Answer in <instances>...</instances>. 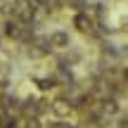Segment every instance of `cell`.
<instances>
[{
    "label": "cell",
    "mask_w": 128,
    "mask_h": 128,
    "mask_svg": "<svg viewBox=\"0 0 128 128\" xmlns=\"http://www.w3.org/2000/svg\"><path fill=\"white\" fill-rule=\"evenodd\" d=\"M97 107H100V112H102V116H104V119H109V116H116V114H119V102H116L114 95L102 97V100L97 102Z\"/></svg>",
    "instance_id": "obj_4"
},
{
    "label": "cell",
    "mask_w": 128,
    "mask_h": 128,
    "mask_svg": "<svg viewBox=\"0 0 128 128\" xmlns=\"http://www.w3.org/2000/svg\"><path fill=\"white\" fill-rule=\"evenodd\" d=\"M36 86H38V90H52V88H57V81H55V76H40V78H36Z\"/></svg>",
    "instance_id": "obj_7"
},
{
    "label": "cell",
    "mask_w": 128,
    "mask_h": 128,
    "mask_svg": "<svg viewBox=\"0 0 128 128\" xmlns=\"http://www.w3.org/2000/svg\"><path fill=\"white\" fill-rule=\"evenodd\" d=\"M64 5H66V7H71L74 12H86L88 10V0H64Z\"/></svg>",
    "instance_id": "obj_9"
},
{
    "label": "cell",
    "mask_w": 128,
    "mask_h": 128,
    "mask_svg": "<svg viewBox=\"0 0 128 128\" xmlns=\"http://www.w3.org/2000/svg\"><path fill=\"white\" fill-rule=\"evenodd\" d=\"M74 109H76V107H74L66 97H57V100L50 102V112H52V116H57V119H69V114H71Z\"/></svg>",
    "instance_id": "obj_3"
},
{
    "label": "cell",
    "mask_w": 128,
    "mask_h": 128,
    "mask_svg": "<svg viewBox=\"0 0 128 128\" xmlns=\"http://www.w3.org/2000/svg\"><path fill=\"white\" fill-rule=\"evenodd\" d=\"M52 76H55L57 86H69V83H76L71 66H66V64H57V69H55V74H52Z\"/></svg>",
    "instance_id": "obj_5"
},
{
    "label": "cell",
    "mask_w": 128,
    "mask_h": 128,
    "mask_svg": "<svg viewBox=\"0 0 128 128\" xmlns=\"http://www.w3.org/2000/svg\"><path fill=\"white\" fill-rule=\"evenodd\" d=\"M19 126V121H17V116L14 114H0V128H17Z\"/></svg>",
    "instance_id": "obj_8"
},
{
    "label": "cell",
    "mask_w": 128,
    "mask_h": 128,
    "mask_svg": "<svg viewBox=\"0 0 128 128\" xmlns=\"http://www.w3.org/2000/svg\"><path fill=\"white\" fill-rule=\"evenodd\" d=\"M95 19L90 17L88 12H76L74 14V26H76L78 33H86V36H90L92 31H95Z\"/></svg>",
    "instance_id": "obj_2"
},
{
    "label": "cell",
    "mask_w": 128,
    "mask_h": 128,
    "mask_svg": "<svg viewBox=\"0 0 128 128\" xmlns=\"http://www.w3.org/2000/svg\"><path fill=\"white\" fill-rule=\"evenodd\" d=\"M50 43L55 50H69L71 48V36L66 31H52L50 33Z\"/></svg>",
    "instance_id": "obj_6"
},
{
    "label": "cell",
    "mask_w": 128,
    "mask_h": 128,
    "mask_svg": "<svg viewBox=\"0 0 128 128\" xmlns=\"http://www.w3.org/2000/svg\"><path fill=\"white\" fill-rule=\"evenodd\" d=\"M0 109H2L5 114L19 116V114H22V109H24V102L19 100L17 95H12V92H2V95H0Z\"/></svg>",
    "instance_id": "obj_1"
},
{
    "label": "cell",
    "mask_w": 128,
    "mask_h": 128,
    "mask_svg": "<svg viewBox=\"0 0 128 128\" xmlns=\"http://www.w3.org/2000/svg\"><path fill=\"white\" fill-rule=\"evenodd\" d=\"M24 128H40L38 119H24Z\"/></svg>",
    "instance_id": "obj_10"
}]
</instances>
